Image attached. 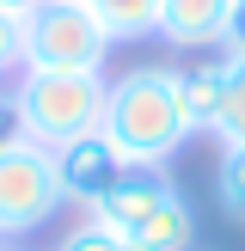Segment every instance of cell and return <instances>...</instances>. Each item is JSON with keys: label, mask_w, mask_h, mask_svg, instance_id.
Returning <instances> with one entry per match:
<instances>
[{"label": "cell", "mask_w": 245, "mask_h": 251, "mask_svg": "<svg viewBox=\"0 0 245 251\" xmlns=\"http://www.w3.org/2000/svg\"><path fill=\"white\" fill-rule=\"evenodd\" d=\"M110 49L117 43H110V31L98 25L92 0H43V6L24 19V68H43V74H104Z\"/></svg>", "instance_id": "obj_3"}, {"label": "cell", "mask_w": 245, "mask_h": 251, "mask_svg": "<svg viewBox=\"0 0 245 251\" xmlns=\"http://www.w3.org/2000/svg\"><path fill=\"white\" fill-rule=\"evenodd\" d=\"M215 196L227 215H245V141L220 147V166H215Z\"/></svg>", "instance_id": "obj_12"}, {"label": "cell", "mask_w": 245, "mask_h": 251, "mask_svg": "<svg viewBox=\"0 0 245 251\" xmlns=\"http://www.w3.org/2000/svg\"><path fill=\"white\" fill-rule=\"evenodd\" d=\"M55 153V178H61V196H68L74 208H92L104 190H117L122 178H129V159L117 153V147L104 141V129H92V135H80V141H68V147H49Z\"/></svg>", "instance_id": "obj_5"}, {"label": "cell", "mask_w": 245, "mask_h": 251, "mask_svg": "<svg viewBox=\"0 0 245 251\" xmlns=\"http://www.w3.org/2000/svg\"><path fill=\"white\" fill-rule=\"evenodd\" d=\"M104 141L135 172H166V159L190 141V110H184L178 68H129L104 86Z\"/></svg>", "instance_id": "obj_1"}, {"label": "cell", "mask_w": 245, "mask_h": 251, "mask_svg": "<svg viewBox=\"0 0 245 251\" xmlns=\"http://www.w3.org/2000/svg\"><path fill=\"white\" fill-rule=\"evenodd\" d=\"M0 251H31V245H19V239H0Z\"/></svg>", "instance_id": "obj_18"}, {"label": "cell", "mask_w": 245, "mask_h": 251, "mask_svg": "<svg viewBox=\"0 0 245 251\" xmlns=\"http://www.w3.org/2000/svg\"><path fill=\"white\" fill-rule=\"evenodd\" d=\"M37 6H43V0H0V12H12V19H31Z\"/></svg>", "instance_id": "obj_17"}, {"label": "cell", "mask_w": 245, "mask_h": 251, "mask_svg": "<svg viewBox=\"0 0 245 251\" xmlns=\"http://www.w3.org/2000/svg\"><path fill=\"white\" fill-rule=\"evenodd\" d=\"M122 245L129 251H196V215H190V202H184L178 184L141 215V227H135Z\"/></svg>", "instance_id": "obj_8"}, {"label": "cell", "mask_w": 245, "mask_h": 251, "mask_svg": "<svg viewBox=\"0 0 245 251\" xmlns=\"http://www.w3.org/2000/svg\"><path fill=\"white\" fill-rule=\"evenodd\" d=\"M166 190H172L166 172H129L117 190H104L92 208H86V221H92V227H104V233H117V239H129V233L141 227V215H147Z\"/></svg>", "instance_id": "obj_7"}, {"label": "cell", "mask_w": 245, "mask_h": 251, "mask_svg": "<svg viewBox=\"0 0 245 251\" xmlns=\"http://www.w3.org/2000/svg\"><path fill=\"white\" fill-rule=\"evenodd\" d=\"M31 141V123H24V104L12 86H0V153H12V147Z\"/></svg>", "instance_id": "obj_13"}, {"label": "cell", "mask_w": 245, "mask_h": 251, "mask_svg": "<svg viewBox=\"0 0 245 251\" xmlns=\"http://www.w3.org/2000/svg\"><path fill=\"white\" fill-rule=\"evenodd\" d=\"M104 74H43V68H24L19 74V104L24 123H31V141L37 147H68L80 135H92L104 123Z\"/></svg>", "instance_id": "obj_2"}, {"label": "cell", "mask_w": 245, "mask_h": 251, "mask_svg": "<svg viewBox=\"0 0 245 251\" xmlns=\"http://www.w3.org/2000/svg\"><path fill=\"white\" fill-rule=\"evenodd\" d=\"M233 25V0H159V31L172 49H220Z\"/></svg>", "instance_id": "obj_6"}, {"label": "cell", "mask_w": 245, "mask_h": 251, "mask_svg": "<svg viewBox=\"0 0 245 251\" xmlns=\"http://www.w3.org/2000/svg\"><path fill=\"white\" fill-rule=\"evenodd\" d=\"M55 251H129L117 239V233H104V227H92V221H80V227H68L55 239Z\"/></svg>", "instance_id": "obj_14"}, {"label": "cell", "mask_w": 245, "mask_h": 251, "mask_svg": "<svg viewBox=\"0 0 245 251\" xmlns=\"http://www.w3.org/2000/svg\"><path fill=\"white\" fill-rule=\"evenodd\" d=\"M178 86H184L190 129H208V135H215V123H220V98H227V74H220V61H196V68H178Z\"/></svg>", "instance_id": "obj_9"}, {"label": "cell", "mask_w": 245, "mask_h": 251, "mask_svg": "<svg viewBox=\"0 0 245 251\" xmlns=\"http://www.w3.org/2000/svg\"><path fill=\"white\" fill-rule=\"evenodd\" d=\"M61 208H68V196H61L55 153L49 147L24 141L12 153H0V239H31Z\"/></svg>", "instance_id": "obj_4"}, {"label": "cell", "mask_w": 245, "mask_h": 251, "mask_svg": "<svg viewBox=\"0 0 245 251\" xmlns=\"http://www.w3.org/2000/svg\"><path fill=\"white\" fill-rule=\"evenodd\" d=\"M24 68V19H12V12H0V86H6V74Z\"/></svg>", "instance_id": "obj_15"}, {"label": "cell", "mask_w": 245, "mask_h": 251, "mask_svg": "<svg viewBox=\"0 0 245 251\" xmlns=\"http://www.w3.org/2000/svg\"><path fill=\"white\" fill-rule=\"evenodd\" d=\"M92 12L110 31V43H135L159 31V0H92Z\"/></svg>", "instance_id": "obj_10"}, {"label": "cell", "mask_w": 245, "mask_h": 251, "mask_svg": "<svg viewBox=\"0 0 245 251\" xmlns=\"http://www.w3.org/2000/svg\"><path fill=\"white\" fill-rule=\"evenodd\" d=\"M227 55H245V0H233V25H227Z\"/></svg>", "instance_id": "obj_16"}, {"label": "cell", "mask_w": 245, "mask_h": 251, "mask_svg": "<svg viewBox=\"0 0 245 251\" xmlns=\"http://www.w3.org/2000/svg\"><path fill=\"white\" fill-rule=\"evenodd\" d=\"M220 74H227V98H220L215 141L233 147V141H245V55H220Z\"/></svg>", "instance_id": "obj_11"}]
</instances>
